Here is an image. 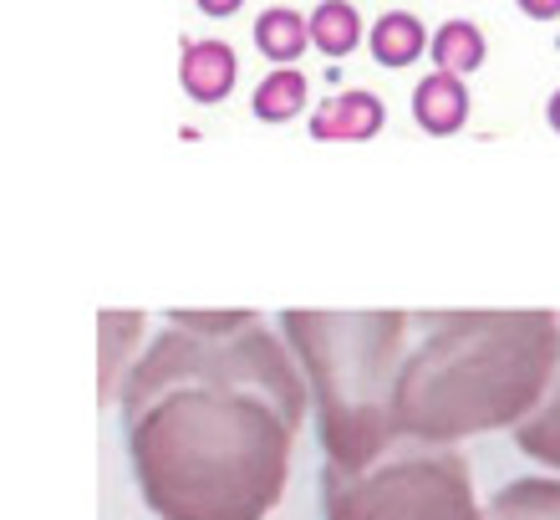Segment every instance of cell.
Returning a JSON list of instances; mask_svg holds the SVG:
<instances>
[{"mask_svg": "<svg viewBox=\"0 0 560 520\" xmlns=\"http://www.w3.org/2000/svg\"><path fill=\"white\" fill-rule=\"evenodd\" d=\"M311 383L270 327H168L122 378L138 495L159 520H266L291 479Z\"/></svg>", "mask_w": 560, "mask_h": 520, "instance_id": "6da1fadb", "label": "cell"}, {"mask_svg": "<svg viewBox=\"0 0 560 520\" xmlns=\"http://www.w3.org/2000/svg\"><path fill=\"white\" fill-rule=\"evenodd\" d=\"M413 327L393 393L408 444L520 429L560 372L556 312H439L413 316Z\"/></svg>", "mask_w": 560, "mask_h": 520, "instance_id": "7a4b0ae2", "label": "cell"}, {"mask_svg": "<svg viewBox=\"0 0 560 520\" xmlns=\"http://www.w3.org/2000/svg\"><path fill=\"white\" fill-rule=\"evenodd\" d=\"M280 337L311 383L316 439L331 470H368L402 444L393 393L413 316L408 312H285Z\"/></svg>", "mask_w": 560, "mask_h": 520, "instance_id": "3957f363", "label": "cell"}, {"mask_svg": "<svg viewBox=\"0 0 560 520\" xmlns=\"http://www.w3.org/2000/svg\"><path fill=\"white\" fill-rule=\"evenodd\" d=\"M322 520H485V506L454 444H393L368 470L322 464Z\"/></svg>", "mask_w": 560, "mask_h": 520, "instance_id": "277c9868", "label": "cell"}, {"mask_svg": "<svg viewBox=\"0 0 560 520\" xmlns=\"http://www.w3.org/2000/svg\"><path fill=\"white\" fill-rule=\"evenodd\" d=\"M387 123V107L377 92H337V97H326L316 113H311V138L316 143H368V138L383 134Z\"/></svg>", "mask_w": 560, "mask_h": 520, "instance_id": "5b68a950", "label": "cell"}, {"mask_svg": "<svg viewBox=\"0 0 560 520\" xmlns=\"http://www.w3.org/2000/svg\"><path fill=\"white\" fill-rule=\"evenodd\" d=\"M178 82H184V92H189L194 103H224L230 92H235L240 82V57L230 42H214V36H205V42H184V57H178Z\"/></svg>", "mask_w": 560, "mask_h": 520, "instance_id": "8992f818", "label": "cell"}, {"mask_svg": "<svg viewBox=\"0 0 560 520\" xmlns=\"http://www.w3.org/2000/svg\"><path fill=\"white\" fill-rule=\"evenodd\" d=\"M413 123L428 138L464 134V123H469V88H464V77L433 67V72L413 88Z\"/></svg>", "mask_w": 560, "mask_h": 520, "instance_id": "52a82bcc", "label": "cell"}, {"mask_svg": "<svg viewBox=\"0 0 560 520\" xmlns=\"http://www.w3.org/2000/svg\"><path fill=\"white\" fill-rule=\"evenodd\" d=\"M428 46H433V36H428V26L418 21L413 11H383L368 26V51H372V61H377V67H387V72L413 67Z\"/></svg>", "mask_w": 560, "mask_h": 520, "instance_id": "ba28073f", "label": "cell"}, {"mask_svg": "<svg viewBox=\"0 0 560 520\" xmlns=\"http://www.w3.org/2000/svg\"><path fill=\"white\" fill-rule=\"evenodd\" d=\"M485 520H560V475H525L494 490Z\"/></svg>", "mask_w": 560, "mask_h": 520, "instance_id": "9c48e42d", "label": "cell"}, {"mask_svg": "<svg viewBox=\"0 0 560 520\" xmlns=\"http://www.w3.org/2000/svg\"><path fill=\"white\" fill-rule=\"evenodd\" d=\"M255 46L276 67H295L301 51L311 46V15L291 11V5H270V11L255 15Z\"/></svg>", "mask_w": 560, "mask_h": 520, "instance_id": "30bf717a", "label": "cell"}, {"mask_svg": "<svg viewBox=\"0 0 560 520\" xmlns=\"http://www.w3.org/2000/svg\"><path fill=\"white\" fill-rule=\"evenodd\" d=\"M428 57H433V67H439V72L469 77V72H479V67H485L489 42H485V31L474 26L469 15H454V21H443V26L433 31Z\"/></svg>", "mask_w": 560, "mask_h": 520, "instance_id": "8fae6325", "label": "cell"}, {"mask_svg": "<svg viewBox=\"0 0 560 520\" xmlns=\"http://www.w3.org/2000/svg\"><path fill=\"white\" fill-rule=\"evenodd\" d=\"M311 103V82L295 67H276V72H266L260 82H255V97H250V113L260 123H291L301 118Z\"/></svg>", "mask_w": 560, "mask_h": 520, "instance_id": "7c38bea8", "label": "cell"}, {"mask_svg": "<svg viewBox=\"0 0 560 520\" xmlns=\"http://www.w3.org/2000/svg\"><path fill=\"white\" fill-rule=\"evenodd\" d=\"M311 46L331 61L352 57L357 46H362V11H357L352 0H322L311 11Z\"/></svg>", "mask_w": 560, "mask_h": 520, "instance_id": "4fadbf2b", "label": "cell"}, {"mask_svg": "<svg viewBox=\"0 0 560 520\" xmlns=\"http://www.w3.org/2000/svg\"><path fill=\"white\" fill-rule=\"evenodd\" d=\"M515 444H520V454H530L535 464L560 470V372H556V383H550L546 403L515 429Z\"/></svg>", "mask_w": 560, "mask_h": 520, "instance_id": "5bb4252c", "label": "cell"}, {"mask_svg": "<svg viewBox=\"0 0 560 520\" xmlns=\"http://www.w3.org/2000/svg\"><path fill=\"white\" fill-rule=\"evenodd\" d=\"M138 332H143V316L138 312H103V398H113V388H118V368H133L128 362V347L138 343Z\"/></svg>", "mask_w": 560, "mask_h": 520, "instance_id": "9a60e30c", "label": "cell"}, {"mask_svg": "<svg viewBox=\"0 0 560 520\" xmlns=\"http://www.w3.org/2000/svg\"><path fill=\"white\" fill-rule=\"evenodd\" d=\"M168 322H174V327H189V332H205V337H230V332H240V327H255V322H260V316L255 312H184V307H178V312H168Z\"/></svg>", "mask_w": 560, "mask_h": 520, "instance_id": "2e32d148", "label": "cell"}, {"mask_svg": "<svg viewBox=\"0 0 560 520\" xmlns=\"http://www.w3.org/2000/svg\"><path fill=\"white\" fill-rule=\"evenodd\" d=\"M515 5L530 15V21H556L560 15V0H515Z\"/></svg>", "mask_w": 560, "mask_h": 520, "instance_id": "e0dca14e", "label": "cell"}, {"mask_svg": "<svg viewBox=\"0 0 560 520\" xmlns=\"http://www.w3.org/2000/svg\"><path fill=\"white\" fill-rule=\"evenodd\" d=\"M194 5H199L205 15H235L245 0H194Z\"/></svg>", "mask_w": 560, "mask_h": 520, "instance_id": "ac0fdd59", "label": "cell"}, {"mask_svg": "<svg viewBox=\"0 0 560 520\" xmlns=\"http://www.w3.org/2000/svg\"><path fill=\"white\" fill-rule=\"evenodd\" d=\"M546 123H550V134H560V88L550 92V103H546Z\"/></svg>", "mask_w": 560, "mask_h": 520, "instance_id": "d6986e66", "label": "cell"}]
</instances>
